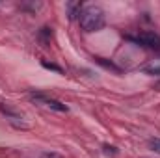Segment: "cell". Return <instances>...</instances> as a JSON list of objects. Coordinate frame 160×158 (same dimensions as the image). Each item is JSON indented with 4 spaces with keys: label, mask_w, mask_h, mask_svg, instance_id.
<instances>
[{
    "label": "cell",
    "mask_w": 160,
    "mask_h": 158,
    "mask_svg": "<svg viewBox=\"0 0 160 158\" xmlns=\"http://www.w3.org/2000/svg\"><path fill=\"white\" fill-rule=\"evenodd\" d=\"M78 22L84 32H97L104 26V11L97 6H88L80 11Z\"/></svg>",
    "instance_id": "cell-1"
},
{
    "label": "cell",
    "mask_w": 160,
    "mask_h": 158,
    "mask_svg": "<svg viewBox=\"0 0 160 158\" xmlns=\"http://www.w3.org/2000/svg\"><path fill=\"white\" fill-rule=\"evenodd\" d=\"M130 41L145 47V48H160V36L155 32H140L134 37H128Z\"/></svg>",
    "instance_id": "cell-2"
},
{
    "label": "cell",
    "mask_w": 160,
    "mask_h": 158,
    "mask_svg": "<svg viewBox=\"0 0 160 158\" xmlns=\"http://www.w3.org/2000/svg\"><path fill=\"white\" fill-rule=\"evenodd\" d=\"M30 97H32L34 101L41 102V104H45V106L50 108V110H56V112H67V110H69L63 102H60V101H56V99H50V97H45V95H41V93H32Z\"/></svg>",
    "instance_id": "cell-3"
},
{
    "label": "cell",
    "mask_w": 160,
    "mask_h": 158,
    "mask_svg": "<svg viewBox=\"0 0 160 158\" xmlns=\"http://www.w3.org/2000/svg\"><path fill=\"white\" fill-rule=\"evenodd\" d=\"M95 62L99 63V65H102V67H106V69H112V71H116V73H119L121 69L116 65V63H112V62H106L104 58H95Z\"/></svg>",
    "instance_id": "cell-4"
},
{
    "label": "cell",
    "mask_w": 160,
    "mask_h": 158,
    "mask_svg": "<svg viewBox=\"0 0 160 158\" xmlns=\"http://www.w3.org/2000/svg\"><path fill=\"white\" fill-rule=\"evenodd\" d=\"M41 65H43L45 69H50V71L62 73V67H60V65H56V63H50V62H47V60H43V62H41Z\"/></svg>",
    "instance_id": "cell-5"
},
{
    "label": "cell",
    "mask_w": 160,
    "mask_h": 158,
    "mask_svg": "<svg viewBox=\"0 0 160 158\" xmlns=\"http://www.w3.org/2000/svg\"><path fill=\"white\" fill-rule=\"evenodd\" d=\"M149 143H151V149H153L155 153H158V155H160V138H153Z\"/></svg>",
    "instance_id": "cell-6"
},
{
    "label": "cell",
    "mask_w": 160,
    "mask_h": 158,
    "mask_svg": "<svg viewBox=\"0 0 160 158\" xmlns=\"http://www.w3.org/2000/svg\"><path fill=\"white\" fill-rule=\"evenodd\" d=\"M102 151H104L106 155H118V153H119L118 147H114V145H102Z\"/></svg>",
    "instance_id": "cell-7"
},
{
    "label": "cell",
    "mask_w": 160,
    "mask_h": 158,
    "mask_svg": "<svg viewBox=\"0 0 160 158\" xmlns=\"http://www.w3.org/2000/svg\"><path fill=\"white\" fill-rule=\"evenodd\" d=\"M38 158H63V156H60L58 153H50V151H47V153H41Z\"/></svg>",
    "instance_id": "cell-8"
},
{
    "label": "cell",
    "mask_w": 160,
    "mask_h": 158,
    "mask_svg": "<svg viewBox=\"0 0 160 158\" xmlns=\"http://www.w3.org/2000/svg\"><path fill=\"white\" fill-rule=\"evenodd\" d=\"M145 73H149V75H157V77H158L160 75V65H157V67H147Z\"/></svg>",
    "instance_id": "cell-9"
},
{
    "label": "cell",
    "mask_w": 160,
    "mask_h": 158,
    "mask_svg": "<svg viewBox=\"0 0 160 158\" xmlns=\"http://www.w3.org/2000/svg\"><path fill=\"white\" fill-rule=\"evenodd\" d=\"M155 89H160V82L157 84V86H155Z\"/></svg>",
    "instance_id": "cell-10"
}]
</instances>
